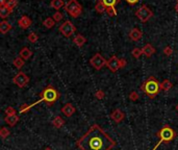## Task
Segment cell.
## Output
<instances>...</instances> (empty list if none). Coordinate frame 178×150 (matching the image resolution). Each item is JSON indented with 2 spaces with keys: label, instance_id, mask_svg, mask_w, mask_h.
Listing matches in <instances>:
<instances>
[{
  "label": "cell",
  "instance_id": "1",
  "mask_svg": "<svg viewBox=\"0 0 178 150\" xmlns=\"http://www.w3.org/2000/svg\"><path fill=\"white\" fill-rule=\"evenodd\" d=\"M76 145L80 150H112L116 146V142L103 128L94 124L77 141Z\"/></svg>",
  "mask_w": 178,
  "mask_h": 150
},
{
  "label": "cell",
  "instance_id": "2",
  "mask_svg": "<svg viewBox=\"0 0 178 150\" xmlns=\"http://www.w3.org/2000/svg\"><path fill=\"white\" fill-rule=\"evenodd\" d=\"M40 96H41L40 100L35 101V102H34L32 104H29V105H26V104L25 105H22L20 107V113L23 114L25 112H28L31 107H34V105H37V104H39L40 102H46L48 105H52L59 98V93L56 91L53 86H47L40 94Z\"/></svg>",
  "mask_w": 178,
  "mask_h": 150
},
{
  "label": "cell",
  "instance_id": "3",
  "mask_svg": "<svg viewBox=\"0 0 178 150\" xmlns=\"http://www.w3.org/2000/svg\"><path fill=\"white\" fill-rule=\"evenodd\" d=\"M141 90L150 98H154L155 96L161 92V82H158L154 76H150L149 78L146 79L142 83Z\"/></svg>",
  "mask_w": 178,
  "mask_h": 150
},
{
  "label": "cell",
  "instance_id": "4",
  "mask_svg": "<svg viewBox=\"0 0 178 150\" xmlns=\"http://www.w3.org/2000/svg\"><path fill=\"white\" fill-rule=\"evenodd\" d=\"M157 136L159 137V142L153 147L152 150H156L157 148H158V146H161L162 143L170 142V141H172L175 137H176V134H175V131L172 129L170 126L166 125V126H164L161 130H159V133L157 134Z\"/></svg>",
  "mask_w": 178,
  "mask_h": 150
},
{
  "label": "cell",
  "instance_id": "5",
  "mask_svg": "<svg viewBox=\"0 0 178 150\" xmlns=\"http://www.w3.org/2000/svg\"><path fill=\"white\" fill-rule=\"evenodd\" d=\"M64 7L65 12L69 13L72 18H78L82 13V7L77 0H69Z\"/></svg>",
  "mask_w": 178,
  "mask_h": 150
},
{
  "label": "cell",
  "instance_id": "6",
  "mask_svg": "<svg viewBox=\"0 0 178 150\" xmlns=\"http://www.w3.org/2000/svg\"><path fill=\"white\" fill-rule=\"evenodd\" d=\"M135 17H138V19L140 20L141 22L145 23L147 22L151 17H153V12L148 7V5L143 4L141 7H139L138 10L135 11Z\"/></svg>",
  "mask_w": 178,
  "mask_h": 150
},
{
  "label": "cell",
  "instance_id": "7",
  "mask_svg": "<svg viewBox=\"0 0 178 150\" xmlns=\"http://www.w3.org/2000/svg\"><path fill=\"white\" fill-rule=\"evenodd\" d=\"M76 26L71 22L70 20H66L65 22L59 26V32L66 38H70L75 34Z\"/></svg>",
  "mask_w": 178,
  "mask_h": 150
},
{
  "label": "cell",
  "instance_id": "8",
  "mask_svg": "<svg viewBox=\"0 0 178 150\" xmlns=\"http://www.w3.org/2000/svg\"><path fill=\"white\" fill-rule=\"evenodd\" d=\"M13 82L19 88H24V87L29 82V77L26 75L24 72L19 71L18 73L15 75L13 78Z\"/></svg>",
  "mask_w": 178,
  "mask_h": 150
},
{
  "label": "cell",
  "instance_id": "9",
  "mask_svg": "<svg viewBox=\"0 0 178 150\" xmlns=\"http://www.w3.org/2000/svg\"><path fill=\"white\" fill-rule=\"evenodd\" d=\"M90 64L92 65V67L94 69L100 70V69H102L106 64H107V62H106V59L103 58L100 53H96V54L90 59Z\"/></svg>",
  "mask_w": 178,
  "mask_h": 150
},
{
  "label": "cell",
  "instance_id": "10",
  "mask_svg": "<svg viewBox=\"0 0 178 150\" xmlns=\"http://www.w3.org/2000/svg\"><path fill=\"white\" fill-rule=\"evenodd\" d=\"M106 66L112 72H117L120 69V59H118L116 55H112L107 61Z\"/></svg>",
  "mask_w": 178,
  "mask_h": 150
},
{
  "label": "cell",
  "instance_id": "11",
  "mask_svg": "<svg viewBox=\"0 0 178 150\" xmlns=\"http://www.w3.org/2000/svg\"><path fill=\"white\" fill-rule=\"evenodd\" d=\"M31 23H32L31 19L28 16H26V15H23L20 19H18V25H19L22 29L29 28V27H30V25H31Z\"/></svg>",
  "mask_w": 178,
  "mask_h": 150
},
{
  "label": "cell",
  "instance_id": "12",
  "mask_svg": "<svg viewBox=\"0 0 178 150\" xmlns=\"http://www.w3.org/2000/svg\"><path fill=\"white\" fill-rule=\"evenodd\" d=\"M128 35L131 41H139L140 39H142V37H143V32H142L139 28L135 27L129 31Z\"/></svg>",
  "mask_w": 178,
  "mask_h": 150
},
{
  "label": "cell",
  "instance_id": "13",
  "mask_svg": "<svg viewBox=\"0 0 178 150\" xmlns=\"http://www.w3.org/2000/svg\"><path fill=\"white\" fill-rule=\"evenodd\" d=\"M111 118H112V120H114L116 123H120L124 118H125V115L122 113V110H121L117 109L111 114Z\"/></svg>",
  "mask_w": 178,
  "mask_h": 150
},
{
  "label": "cell",
  "instance_id": "14",
  "mask_svg": "<svg viewBox=\"0 0 178 150\" xmlns=\"http://www.w3.org/2000/svg\"><path fill=\"white\" fill-rule=\"evenodd\" d=\"M62 113L66 117H71L75 113V107H74L71 103H67L62 107Z\"/></svg>",
  "mask_w": 178,
  "mask_h": 150
},
{
  "label": "cell",
  "instance_id": "15",
  "mask_svg": "<svg viewBox=\"0 0 178 150\" xmlns=\"http://www.w3.org/2000/svg\"><path fill=\"white\" fill-rule=\"evenodd\" d=\"M143 50V54L146 55L147 58H150L151 55H153L155 53V48H154L151 44H146L145 46L142 48Z\"/></svg>",
  "mask_w": 178,
  "mask_h": 150
},
{
  "label": "cell",
  "instance_id": "16",
  "mask_svg": "<svg viewBox=\"0 0 178 150\" xmlns=\"http://www.w3.org/2000/svg\"><path fill=\"white\" fill-rule=\"evenodd\" d=\"M11 28H13V26H11V24L10 22H7V21L5 20L1 21V23H0V32H1L2 35H5L7 32L10 31Z\"/></svg>",
  "mask_w": 178,
  "mask_h": 150
},
{
  "label": "cell",
  "instance_id": "17",
  "mask_svg": "<svg viewBox=\"0 0 178 150\" xmlns=\"http://www.w3.org/2000/svg\"><path fill=\"white\" fill-rule=\"evenodd\" d=\"M19 55H20V58H22L24 61H27V59H30V56L32 55V51L28 47H23L22 49L20 50Z\"/></svg>",
  "mask_w": 178,
  "mask_h": 150
},
{
  "label": "cell",
  "instance_id": "18",
  "mask_svg": "<svg viewBox=\"0 0 178 150\" xmlns=\"http://www.w3.org/2000/svg\"><path fill=\"white\" fill-rule=\"evenodd\" d=\"M4 121L7 124L10 125V126H15V125L18 123V121H19V117H18L17 114L13 116H7L4 118Z\"/></svg>",
  "mask_w": 178,
  "mask_h": 150
},
{
  "label": "cell",
  "instance_id": "19",
  "mask_svg": "<svg viewBox=\"0 0 178 150\" xmlns=\"http://www.w3.org/2000/svg\"><path fill=\"white\" fill-rule=\"evenodd\" d=\"M73 42L77 47H82L85 44V42H87V39H85L82 35L78 34V35H76L75 38H74Z\"/></svg>",
  "mask_w": 178,
  "mask_h": 150
},
{
  "label": "cell",
  "instance_id": "20",
  "mask_svg": "<svg viewBox=\"0 0 178 150\" xmlns=\"http://www.w3.org/2000/svg\"><path fill=\"white\" fill-rule=\"evenodd\" d=\"M14 8L11 7H0V17L2 18V19H5V18L8 17V15L13 13Z\"/></svg>",
  "mask_w": 178,
  "mask_h": 150
},
{
  "label": "cell",
  "instance_id": "21",
  "mask_svg": "<svg viewBox=\"0 0 178 150\" xmlns=\"http://www.w3.org/2000/svg\"><path fill=\"white\" fill-rule=\"evenodd\" d=\"M65 4L66 3H65L64 0H51V2H50V7L56 11H59L62 7H65Z\"/></svg>",
  "mask_w": 178,
  "mask_h": 150
},
{
  "label": "cell",
  "instance_id": "22",
  "mask_svg": "<svg viewBox=\"0 0 178 150\" xmlns=\"http://www.w3.org/2000/svg\"><path fill=\"white\" fill-rule=\"evenodd\" d=\"M0 4L1 7H8L14 8L18 4L17 0H0Z\"/></svg>",
  "mask_w": 178,
  "mask_h": 150
},
{
  "label": "cell",
  "instance_id": "23",
  "mask_svg": "<svg viewBox=\"0 0 178 150\" xmlns=\"http://www.w3.org/2000/svg\"><path fill=\"white\" fill-rule=\"evenodd\" d=\"M95 11L97 12L98 14H102L106 12V7L104 5V3L101 1V0H98L96 2V5H95Z\"/></svg>",
  "mask_w": 178,
  "mask_h": 150
},
{
  "label": "cell",
  "instance_id": "24",
  "mask_svg": "<svg viewBox=\"0 0 178 150\" xmlns=\"http://www.w3.org/2000/svg\"><path fill=\"white\" fill-rule=\"evenodd\" d=\"M172 87H173V83H172L169 79H165L161 82V89L165 92H168L169 90H171Z\"/></svg>",
  "mask_w": 178,
  "mask_h": 150
},
{
  "label": "cell",
  "instance_id": "25",
  "mask_svg": "<svg viewBox=\"0 0 178 150\" xmlns=\"http://www.w3.org/2000/svg\"><path fill=\"white\" fill-rule=\"evenodd\" d=\"M65 124V121L63 119H62V117H55L54 119L52 120V125L54 126L55 128H61V127H63V125Z\"/></svg>",
  "mask_w": 178,
  "mask_h": 150
},
{
  "label": "cell",
  "instance_id": "26",
  "mask_svg": "<svg viewBox=\"0 0 178 150\" xmlns=\"http://www.w3.org/2000/svg\"><path fill=\"white\" fill-rule=\"evenodd\" d=\"M43 25L45 26L46 28H48V29L53 28V27H54V25H55V21L53 20V18L48 17V18H46V19L43 21Z\"/></svg>",
  "mask_w": 178,
  "mask_h": 150
},
{
  "label": "cell",
  "instance_id": "27",
  "mask_svg": "<svg viewBox=\"0 0 178 150\" xmlns=\"http://www.w3.org/2000/svg\"><path fill=\"white\" fill-rule=\"evenodd\" d=\"M24 63H25L24 59L19 56V58H16V59H15L14 61H13V65H14L17 69H21L23 66H24Z\"/></svg>",
  "mask_w": 178,
  "mask_h": 150
},
{
  "label": "cell",
  "instance_id": "28",
  "mask_svg": "<svg viewBox=\"0 0 178 150\" xmlns=\"http://www.w3.org/2000/svg\"><path fill=\"white\" fill-rule=\"evenodd\" d=\"M101 1L104 3L106 7H115L116 4L120 3L121 0H101Z\"/></svg>",
  "mask_w": 178,
  "mask_h": 150
},
{
  "label": "cell",
  "instance_id": "29",
  "mask_svg": "<svg viewBox=\"0 0 178 150\" xmlns=\"http://www.w3.org/2000/svg\"><path fill=\"white\" fill-rule=\"evenodd\" d=\"M131 54L133 58H135V59H139L140 56L143 54V50L141 49V48H133V50L131 51Z\"/></svg>",
  "mask_w": 178,
  "mask_h": 150
},
{
  "label": "cell",
  "instance_id": "30",
  "mask_svg": "<svg viewBox=\"0 0 178 150\" xmlns=\"http://www.w3.org/2000/svg\"><path fill=\"white\" fill-rule=\"evenodd\" d=\"M27 39H28V41L30 42V43H35V42H38V40H39V35L35 34V32L32 31L28 35Z\"/></svg>",
  "mask_w": 178,
  "mask_h": 150
},
{
  "label": "cell",
  "instance_id": "31",
  "mask_svg": "<svg viewBox=\"0 0 178 150\" xmlns=\"http://www.w3.org/2000/svg\"><path fill=\"white\" fill-rule=\"evenodd\" d=\"M11 131L8 130V128L7 127H2L1 129H0V137L2 138V139H5V138H7L10 136Z\"/></svg>",
  "mask_w": 178,
  "mask_h": 150
},
{
  "label": "cell",
  "instance_id": "32",
  "mask_svg": "<svg viewBox=\"0 0 178 150\" xmlns=\"http://www.w3.org/2000/svg\"><path fill=\"white\" fill-rule=\"evenodd\" d=\"M52 18H53V20H54L55 22H59V21H62V20H63L64 16H63V14H62L59 11H56L55 13L53 14Z\"/></svg>",
  "mask_w": 178,
  "mask_h": 150
},
{
  "label": "cell",
  "instance_id": "33",
  "mask_svg": "<svg viewBox=\"0 0 178 150\" xmlns=\"http://www.w3.org/2000/svg\"><path fill=\"white\" fill-rule=\"evenodd\" d=\"M106 13H107L108 16L114 17L118 14V12H117V10H116L115 7H106Z\"/></svg>",
  "mask_w": 178,
  "mask_h": 150
},
{
  "label": "cell",
  "instance_id": "34",
  "mask_svg": "<svg viewBox=\"0 0 178 150\" xmlns=\"http://www.w3.org/2000/svg\"><path fill=\"white\" fill-rule=\"evenodd\" d=\"M5 114H7V116L16 115V110H15L14 107H11V106H8V107L5 109Z\"/></svg>",
  "mask_w": 178,
  "mask_h": 150
},
{
  "label": "cell",
  "instance_id": "35",
  "mask_svg": "<svg viewBox=\"0 0 178 150\" xmlns=\"http://www.w3.org/2000/svg\"><path fill=\"white\" fill-rule=\"evenodd\" d=\"M172 53H173V49H172V47H170V46L165 47V49H164V54L165 55L170 56V55H172Z\"/></svg>",
  "mask_w": 178,
  "mask_h": 150
},
{
  "label": "cell",
  "instance_id": "36",
  "mask_svg": "<svg viewBox=\"0 0 178 150\" xmlns=\"http://www.w3.org/2000/svg\"><path fill=\"white\" fill-rule=\"evenodd\" d=\"M95 97L97 99H99V100H102L103 98H104V92L102 91V90H99V91L96 92V94H95Z\"/></svg>",
  "mask_w": 178,
  "mask_h": 150
},
{
  "label": "cell",
  "instance_id": "37",
  "mask_svg": "<svg viewBox=\"0 0 178 150\" xmlns=\"http://www.w3.org/2000/svg\"><path fill=\"white\" fill-rule=\"evenodd\" d=\"M129 99H130L131 101H136V100L139 99V94H138L136 92H135V91L131 92V93L129 94Z\"/></svg>",
  "mask_w": 178,
  "mask_h": 150
},
{
  "label": "cell",
  "instance_id": "38",
  "mask_svg": "<svg viewBox=\"0 0 178 150\" xmlns=\"http://www.w3.org/2000/svg\"><path fill=\"white\" fill-rule=\"evenodd\" d=\"M127 65V61L125 59H120V69L124 68Z\"/></svg>",
  "mask_w": 178,
  "mask_h": 150
},
{
  "label": "cell",
  "instance_id": "39",
  "mask_svg": "<svg viewBox=\"0 0 178 150\" xmlns=\"http://www.w3.org/2000/svg\"><path fill=\"white\" fill-rule=\"evenodd\" d=\"M125 1L130 5H135L139 1H140V0H125Z\"/></svg>",
  "mask_w": 178,
  "mask_h": 150
},
{
  "label": "cell",
  "instance_id": "40",
  "mask_svg": "<svg viewBox=\"0 0 178 150\" xmlns=\"http://www.w3.org/2000/svg\"><path fill=\"white\" fill-rule=\"evenodd\" d=\"M175 11H176L177 13H178V3L176 4V7H175Z\"/></svg>",
  "mask_w": 178,
  "mask_h": 150
},
{
  "label": "cell",
  "instance_id": "41",
  "mask_svg": "<svg viewBox=\"0 0 178 150\" xmlns=\"http://www.w3.org/2000/svg\"><path fill=\"white\" fill-rule=\"evenodd\" d=\"M44 150H51V149H50V148H45Z\"/></svg>",
  "mask_w": 178,
  "mask_h": 150
},
{
  "label": "cell",
  "instance_id": "42",
  "mask_svg": "<svg viewBox=\"0 0 178 150\" xmlns=\"http://www.w3.org/2000/svg\"><path fill=\"white\" fill-rule=\"evenodd\" d=\"M176 110H177V112H178V104H177V105H176Z\"/></svg>",
  "mask_w": 178,
  "mask_h": 150
},
{
  "label": "cell",
  "instance_id": "43",
  "mask_svg": "<svg viewBox=\"0 0 178 150\" xmlns=\"http://www.w3.org/2000/svg\"><path fill=\"white\" fill-rule=\"evenodd\" d=\"M177 3H178V0H177Z\"/></svg>",
  "mask_w": 178,
  "mask_h": 150
}]
</instances>
